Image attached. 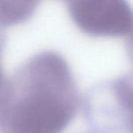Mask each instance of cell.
I'll return each instance as SVG.
<instances>
[{
  "instance_id": "cell-1",
  "label": "cell",
  "mask_w": 133,
  "mask_h": 133,
  "mask_svg": "<svg viewBox=\"0 0 133 133\" xmlns=\"http://www.w3.org/2000/svg\"><path fill=\"white\" fill-rule=\"evenodd\" d=\"M75 25L96 38L128 35L133 28V10L128 0H60Z\"/></svg>"
},
{
  "instance_id": "cell-2",
  "label": "cell",
  "mask_w": 133,
  "mask_h": 133,
  "mask_svg": "<svg viewBox=\"0 0 133 133\" xmlns=\"http://www.w3.org/2000/svg\"><path fill=\"white\" fill-rule=\"evenodd\" d=\"M42 0H0V28L18 25L34 15Z\"/></svg>"
},
{
  "instance_id": "cell-3",
  "label": "cell",
  "mask_w": 133,
  "mask_h": 133,
  "mask_svg": "<svg viewBox=\"0 0 133 133\" xmlns=\"http://www.w3.org/2000/svg\"><path fill=\"white\" fill-rule=\"evenodd\" d=\"M6 42V37L5 34L2 31L1 28H0V107H2L6 98L9 88V78H7L5 75L2 64L3 54L5 49Z\"/></svg>"
},
{
  "instance_id": "cell-4",
  "label": "cell",
  "mask_w": 133,
  "mask_h": 133,
  "mask_svg": "<svg viewBox=\"0 0 133 133\" xmlns=\"http://www.w3.org/2000/svg\"><path fill=\"white\" fill-rule=\"evenodd\" d=\"M125 48L128 58L133 64V28L128 34V37L125 43Z\"/></svg>"
}]
</instances>
